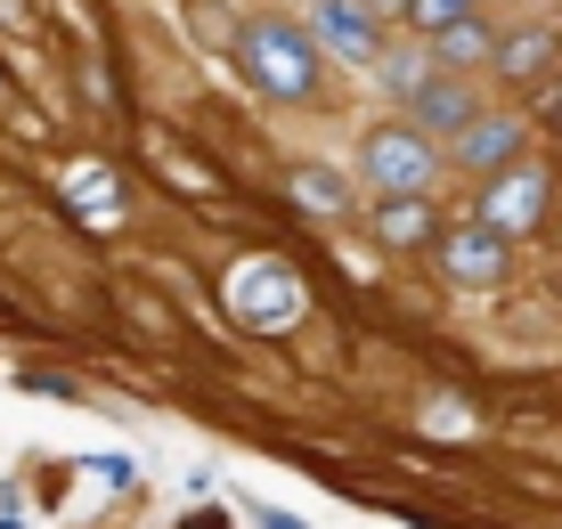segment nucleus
Returning <instances> with one entry per match:
<instances>
[{"mask_svg": "<svg viewBox=\"0 0 562 529\" xmlns=\"http://www.w3.org/2000/svg\"><path fill=\"white\" fill-rule=\"evenodd\" d=\"M318 49L326 42L310 25H294V16H254L237 33V66L261 98H310L318 90Z\"/></svg>", "mask_w": 562, "mask_h": 529, "instance_id": "1", "label": "nucleus"}, {"mask_svg": "<svg viewBox=\"0 0 562 529\" xmlns=\"http://www.w3.org/2000/svg\"><path fill=\"white\" fill-rule=\"evenodd\" d=\"M359 171H367V188H375V195H432L440 147H432V131H424V123H375L359 139Z\"/></svg>", "mask_w": 562, "mask_h": 529, "instance_id": "2", "label": "nucleus"}, {"mask_svg": "<svg viewBox=\"0 0 562 529\" xmlns=\"http://www.w3.org/2000/svg\"><path fill=\"white\" fill-rule=\"evenodd\" d=\"M506 228H490L473 212V221H457V228H440V278L464 285V293H481V285H497L506 278Z\"/></svg>", "mask_w": 562, "mask_h": 529, "instance_id": "3", "label": "nucleus"}, {"mask_svg": "<svg viewBox=\"0 0 562 529\" xmlns=\"http://www.w3.org/2000/svg\"><path fill=\"white\" fill-rule=\"evenodd\" d=\"M310 33H318L335 57H359V66H375V57L392 49V42H383L375 0H318V9H310Z\"/></svg>", "mask_w": 562, "mask_h": 529, "instance_id": "4", "label": "nucleus"}, {"mask_svg": "<svg viewBox=\"0 0 562 529\" xmlns=\"http://www.w3.org/2000/svg\"><path fill=\"white\" fill-rule=\"evenodd\" d=\"M521 139L530 131L521 123H506V114H473V123L449 139V164L457 171H473V180H497V171H514L521 164Z\"/></svg>", "mask_w": 562, "mask_h": 529, "instance_id": "5", "label": "nucleus"}, {"mask_svg": "<svg viewBox=\"0 0 562 529\" xmlns=\"http://www.w3.org/2000/svg\"><path fill=\"white\" fill-rule=\"evenodd\" d=\"M473 212L490 228H506V237H521V228H538V212H547V180H538L530 164H514V171H497V180L481 188Z\"/></svg>", "mask_w": 562, "mask_h": 529, "instance_id": "6", "label": "nucleus"}, {"mask_svg": "<svg viewBox=\"0 0 562 529\" xmlns=\"http://www.w3.org/2000/svg\"><path fill=\"white\" fill-rule=\"evenodd\" d=\"M473 82H464V74H449V66H440L432 74V82H424L416 98H408V123H424V131H432V139H457V131L464 123H473Z\"/></svg>", "mask_w": 562, "mask_h": 529, "instance_id": "7", "label": "nucleus"}, {"mask_svg": "<svg viewBox=\"0 0 562 529\" xmlns=\"http://www.w3.org/2000/svg\"><path fill=\"white\" fill-rule=\"evenodd\" d=\"M554 57H562V33L554 25H521V33L497 42V82L530 90V82H547V74H554Z\"/></svg>", "mask_w": 562, "mask_h": 529, "instance_id": "8", "label": "nucleus"}, {"mask_svg": "<svg viewBox=\"0 0 562 529\" xmlns=\"http://www.w3.org/2000/svg\"><path fill=\"white\" fill-rule=\"evenodd\" d=\"M432 57H440V66H449V74H473V66H497V33H490V16H457V25L449 33H432Z\"/></svg>", "mask_w": 562, "mask_h": 529, "instance_id": "9", "label": "nucleus"}, {"mask_svg": "<svg viewBox=\"0 0 562 529\" xmlns=\"http://www.w3.org/2000/svg\"><path fill=\"white\" fill-rule=\"evenodd\" d=\"M375 237L383 245H432L440 237L432 195H383V204H375Z\"/></svg>", "mask_w": 562, "mask_h": 529, "instance_id": "10", "label": "nucleus"}, {"mask_svg": "<svg viewBox=\"0 0 562 529\" xmlns=\"http://www.w3.org/2000/svg\"><path fill=\"white\" fill-rule=\"evenodd\" d=\"M432 74H440V57H432V42H424V49H383V57H375V82L392 90L400 106H408V98H416L424 82H432Z\"/></svg>", "mask_w": 562, "mask_h": 529, "instance_id": "11", "label": "nucleus"}, {"mask_svg": "<svg viewBox=\"0 0 562 529\" xmlns=\"http://www.w3.org/2000/svg\"><path fill=\"white\" fill-rule=\"evenodd\" d=\"M294 195H302V212H318V221H342V212H351V195H342V180L326 164H294Z\"/></svg>", "mask_w": 562, "mask_h": 529, "instance_id": "12", "label": "nucleus"}, {"mask_svg": "<svg viewBox=\"0 0 562 529\" xmlns=\"http://www.w3.org/2000/svg\"><path fill=\"white\" fill-rule=\"evenodd\" d=\"M392 9H400V25H416L424 42H432V33H449V25H457V16H473L481 0H392Z\"/></svg>", "mask_w": 562, "mask_h": 529, "instance_id": "13", "label": "nucleus"}, {"mask_svg": "<svg viewBox=\"0 0 562 529\" xmlns=\"http://www.w3.org/2000/svg\"><path fill=\"white\" fill-rule=\"evenodd\" d=\"M538 123H547V131H562V90L547 82V98H538Z\"/></svg>", "mask_w": 562, "mask_h": 529, "instance_id": "14", "label": "nucleus"}, {"mask_svg": "<svg viewBox=\"0 0 562 529\" xmlns=\"http://www.w3.org/2000/svg\"><path fill=\"white\" fill-rule=\"evenodd\" d=\"M188 529H228V514H196V521H188Z\"/></svg>", "mask_w": 562, "mask_h": 529, "instance_id": "15", "label": "nucleus"}]
</instances>
